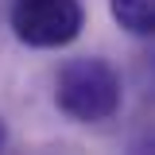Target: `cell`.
<instances>
[{
  "label": "cell",
  "instance_id": "cell-1",
  "mask_svg": "<svg viewBox=\"0 0 155 155\" xmlns=\"http://www.w3.org/2000/svg\"><path fill=\"white\" fill-rule=\"evenodd\" d=\"M54 101L81 124L109 120L120 109V74L105 58H70L54 81Z\"/></svg>",
  "mask_w": 155,
  "mask_h": 155
},
{
  "label": "cell",
  "instance_id": "cell-2",
  "mask_svg": "<svg viewBox=\"0 0 155 155\" xmlns=\"http://www.w3.org/2000/svg\"><path fill=\"white\" fill-rule=\"evenodd\" d=\"M12 31L27 47H66L74 43L85 12L78 0H12Z\"/></svg>",
  "mask_w": 155,
  "mask_h": 155
},
{
  "label": "cell",
  "instance_id": "cell-3",
  "mask_svg": "<svg viewBox=\"0 0 155 155\" xmlns=\"http://www.w3.org/2000/svg\"><path fill=\"white\" fill-rule=\"evenodd\" d=\"M113 16L124 31L132 35H151L155 31V0H109Z\"/></svg>",
  "mask_w": 155,
  "mask_h": 155
},
{
  "label": "cell",
  "instance_id": "cell-4",
  "mask_svg": "<svg viewBox=\"0 0 155 155\" xmlns=\"http://www.w3.org/2000/svg\"><path fill=\"white\" fill-rule=\"evenodd\" d=\"M4 140H8V128H4V120H0V147H4Z\"/></svg>",
  "mask_w": 155,
  "mask_h": 155
}]
</instances>
